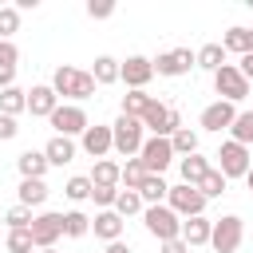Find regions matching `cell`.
I'll list each match as a JSON object with an SVG mask.
<instances>
[{
    "mask_svg": "<svg viewBox=\"0 0 253 253\" xmlns=\"http://www.w3.org/2000/svg\"><path fill=\"white\" fill-rule=\"evenodd\" d=\"M51 87H55V95H63V99H91L95 95V75L91 71H79V67H55V75H51Z\"/></svg>",
    "mask_w": 253,
    "mask_h": 253,
    "instance_id": "obj_1",
    "label": "cell"
},
{
    "mask_svg": "<svg viewBox=\"0 0 253 253\" xmlns=\"http://www.w3.org/2000/svg\"><path fill=\"white\" fill-rule=\"evenodd\" d=\"M142 119H130V115H119L115 119V126H111V134H115V150L123 154V158H134V154H142Z\"/></svg>",
    "mask_w": 253,
    "mask_h": 253,
    "instance_id": "obj_2",
    "label": "cell"
},
{
    "mask_svg": "<svg viewBox=\"0 0 253 253\" xmlns=\"http://www.w3.org/2000/svg\"><path fill=\"white\" fill-rule=\"evenodd\" d=\"M142 221H146V233L158 237V241L182 237V217H178L170 206H146V210H142Z\"/></svg>",
    "mask_w": 253,
    "mask_h": 253,
    "instance_id": "obj_3",
    "label": "cell"
},
{
    "mask_svg": "<svg viewBox=\"0 0 253 253\" xmlns=\"http://www.w3.org/2000/svg\"><path fill=\"white\" fill-rule=\"evenodd\" d=\"M213 158H217V170H221L225 178H245L249 166H253V162H249V146H241V142H233V138L221 142Z\"/></svg>",
    "mask_w": 253,
    "mask_h": 253,
    "instance_id": "obj_4",
    "label": "cell"
},
{
    "mask_svg": "<svg viewBox=\"0 0 253 253\" xmlns=\"http://www.w3.org/2000/svg\"><path fill=\"white\" fill-rule=\"evenodd\" d=\"M241 237H245V221H241L237 213H225V217L213 221V237H210V245H213L217 253H237Z\"/></svg>",
    "mask_w": 253,
    "mask_h": 253,
    "instance_id": "obj_5",
    "label": "cell"
},
{
    "mask_svg": "<svg viewBox=\"0 0 253 253\" xmlns=\"http://www.w3.org/2000/svg\"><path fill=\"white\" fill-rule=\"evenodd\" d=\"M142 126L146 130H154V138H170L178 126H182V115L174 111V107H166V103H150L146 107V115H142Z\"/></svg>",
    "mask_w": 253,
    "mask_h": 253,
    "instance_id": "obj_6",
    "label": "cell"
},
{
    "mask_svg": "<svg viewBox=\"0 0 253 253\" xmlns=\"http://www.w3.org/2000/svg\"><path fill=\"white\" fill-rule=\"evenodd\" d=\"M166 206L178 213V217H202V210H206V198H202V190L198 186H170V194H166Z\"/></svg>",
    "mask_w": 253,
    "mask_h": 253,
    "instance_id": "obj_7",
    "label": "cell"
},
{
    "mask_svg": "<svg viewBox=\"0 0 253 253\" xmlns=\"http://www.w3.org/2000/svg\"><path fill=\"white\" fill-rule=\"evenodd\" d=\"M150 63H154L158 75L178 79V75H190V67H198V51H190V47H174V51H162L158 59H150Z\"/></svg>",
    "mask_w": 253,
    "mask_h": 253,
    "instance_id": "obj_8",
    "label": "cell"
},
{
    "mask_svg": "<svg viewBox=\"0 0 253 253\" xmlns=\"http://www.w3.org/2000/svg\"><path fill=\"white\" fill-rule=\"evenodd\" d=\"M213 91H217L225 103H241V99L249 95V79H245L233 63H225L221 71H213Z\"/></svg>",
    "mask_w": 253,
    "mask_h": 253,
    "instance_id": "obj_9",
    "label": "cell"
},
{
    "mask_svg": "<svg viewBox=\"0 0 253 253\" xmlns=\"http://www.w3.org/2000/svg\"><path fill=\"white\" fill-rule=\"evenodd\" d=\"M51 126H55V134L71 138V134H83L91 123H87V111H83L79 103H59L55 115H51Z\"/></svg>",
    "mask_w": 253,
    "mask_h": 253,
    "instance_id": "obj_10",
    "label": "cell"
},
{
    "mask_svg": "<svg viewBox=\"0 0 253 253\" xmlns=\"http://www.w3.org/2000/svg\"><path fill=\"white\" fill-rule=\"evenodd\" d=\"M59 237H63V213H55V210L36 213V221H32V241H36V249H55Z\"/></svg>",
    "mask_w": 253,
    "mask_h": 253,
    "instance_id": "obj_11",
    "label": "cell"
},
{
    "mask_svg": "<svg viewBox=\"0 0 253 253\" xmlns=\"http://www.w3.org/2000/svg\"><path fill=\"white\" fill-rule=\"evenodd\" d=\"M138 162L146 166V174H162V170L174 162V146H170V138H146Z\"/></svg>",
    "mask_w": 253,
    "mask_h": 253,
    "instance_id": "obj_12",
    "label": "cell"
},
{
    "mask_svg": "<svg viewBox=\"0 0 253 253\" xmlns=\"http://www.w3.org/2000/svg\"><path fill=\"white\" fill-rule=\"evenodd\" d=\"M150 79H154V63H150L146 55H126V63H123V83H126L130 91H146Z\"/></svg>",
    "mask_w": 253,
    "mask_h": 253,
    "instance_id": "obj_13",
    "label": "cell"
},
{
    "mask_svg": "<svg viewBox=\"0 0 253 253\" xmlns=\"http://www.w3.org/2000/svg\"><path fill=\"white\" fill-rule=\"evenodd\" d=\"M233 119H237L233 103L217 99V103H210V107L202 111V130H213V134H221V130H229V126H233Z\"/></svg>",
    "mask_w": 253,
    "mask_h": 253,
    "instance_id": "obj_14",
    "label": "cell"
},
{
    "mask_svg": "<svg viewBox=\"0 0 253 253\" xmlns=\"http://www.w3.org/2000/svg\"><path fill=\"white\" fill-rule=\"evenodd\" d=\"M55 107H59V95H55V87H51V83H40V87H32V91H28V111H32L36 119H51V115H55Z\"/></svg>",
    "mask_w": 253,
    "mask_h": 253,
    "instance_id": "obj_15",
    "label": "cell"
},
{
    "mask_svg": "<svg viewBox=\"0 0 253 253\" xmlns=\"http://www.w3.org/2000/svg\"><path fill=\"white\" fill-rule=\"evenodd\" d=\"M83 150L99 162V158H107V150H115V134H111V126H87L83 130Z\"/></svg>",
    "mask_w": 253,
    "mask_h": 253,
    "instance_id": "obj_16",
    "label": "cell"
},
{
    "mask_svg": "<svg viewBox=\"0 0 253 253\" xmlns=\"http://www.w3.org/2000/svg\"><path fill=\"white\" fill-rule=\"evenodd\" d=\"M91 229H95V237H103V241L111 245V241H119V237H123V217H119L115 210H99V213H95V221H91Z\"/></svg>",
    "mask_w": 253,
    "mask_h": 253,
    "instance_id": "obj_17",
    "label": "cell"
},
{
    "mask_svg": "<svg viewBox=\"0 0 253 253\" xmlns=\"http://www.w3.org/2000/svg\"><path fill=\"white\" fill-rule=\"evenodd\" d=\"M213 237V221L210 217H186L182 221V241L186 245H210Z\"/></svg>",
    "mask_w": 253,
    "mask_h": 253,
    "instance_id": "obj_18",
    "label": "cell"
},
{
    "mask_svg": "<svg viewBox=\"0 0 253 253\" xmlns=\"http://www.w3.org/2000/svg\"><path fill=\"white\" fill-rule=\"evenodd\" d=\"M43 154H47V166H67V162L75 158V142L63 138V134H55V138H47Z\"/></svg>",
    "mask_w": 253,
    "mask_h": 253,
    "instance_id": "obj_19",
    "label": "cell"
},
{
    "mask_svg": "<svg viewBox=\"0 0 253 253\" xmlns=\"http://www.w3.org/2000/svg\"><path fill=\"white\" fill-rule=\"evenodd\" d=\"M87 178H91V186H123V166L111 162V158H99Z\"/></svg>",
    "mask_w": 253,
    "mask_h": 253,
    "instance_id": "obj_20",
    "label": "cell"
},
{
    "mask_svg": "<svg viewBox=\"0 0 253 253\" xmlns=\"http://www.w3.org/2000/svg\"><path fill=\"white\" fill-rule=\"evenodd\" d=\"M91 75H95V83H99V87H111V83H119V79H123V63H119V59H111V55H99V59H95V67H91Z\"/></svg>",
    "mask_w": 253,
    "mask_h": 253,
    "instance_id": "obj_21",
    "label": "cell"
},
{
    "mask_svg": "<svg viewBox=\"0 0 253 253\" xmlns=\"http://www.w3.org/2000/svg\"><path fill=\"white\" fill-rule=\"evenodd\" d=\"M221 47L225 51H237V55H253V28H229L225 32V40H221Z\"/></svg>",
    "mask_w": 253,
    "mask_h": 253,
    "instance_id": "obj_22",
    "label": "cell"
},
{
    "mask_svg": "<svg viewBox=\"0 0 253 253\" xmlns=\"http://www.w3.org/2000/svg\"><path fill=\"white\" fill-rule=\"evenodd\" d=\"M16 166H20L24 178H43V174H47V154H43V150H24V154L16 158Z\"/></svg>",
    "mask_w": 253,
    "mask_h": 253,
    "instance_id": "obj_23",
    "label": "cell"
},
{
    "mask_svg": "<svg viewBox=\"0 0 253 253\" xmlns=\"http://www.w3.org/2000/svg\"><path fill=\"white\" fill-rule=\"evenodd\" d=\"M178 170H182V182H186V186H198L213 166H210L202 154H190V158H182V162H178Z\"/></svg>",
    "mask_w": 253,
    "mask_h": 253,
    "instance_id": "obj_24",
    "label": "cell"
},
{
    "mask_svg": "<svg viewBox=\"0 0 253 253\" xmlns=\"http://www.w3.org/2000/svg\"><path fill=\"white\" fill-rule=\"evenodd\" d=\"M47 202V186H43V178H24L20 182V206H43Z\"/></svg>",
    "mask_w": 253,
    "mask_h": 253,
    "instance_id": "obj_25",
    "label": "cell"
},
{
    "mask_svg": "<svg viewBox=\"0 0 253 253\" xmlns=\"http://www.w3.org/2000/svg\"><path fill=\"white\" fill-rule=\"evenodd\" d=\"M20 111H28V91H20V87H8V91H0V115L16 119Z\"/></svg>",
    "mask_w": 253,
    "mask_h": 253,
    "instance_id": "obj_26",
    "label": "cell"
},
{
    "mask_svg": "<svg viewBox=\"0 0 253 253\" xmlns=\"http://www.w3.org/2000/svg\"><path fill=\"white\" fill-rule=\"evenodd\" d=\"M138 194H142V202H146V206H162V198L170 194V186L162 182V174H146V182H142V190H138Z\"/></svg>",
    "mask_w": 253,
    "mask_h": 253,
    "instance_id": "obj_27",
    "label": "cell"
},
{
    "mask_svg": "<svg viewBox=\"0 0 253 253\" xmlns=\"http://www.w3.org/2000/svg\"><path fill=\"white\" fill-rule=\"evenodd\" d=\"M198 67H206V71H221V67H225V47H221V43H206V47H198Z\"/></svg>",
    "mask_w": 253,
    "mask_h": 253,
    "instance_id": "obj_28",
    "label": "cell"
},
{
    "mask_svg": "<svg viewBox=\"0 0 253 253\" xmlns=\"http://www.w3.org/2000/svg\"><path fill=\"white\" fill-rule=\"evenodd\" d=\"M170 146H174V154L190 158V154H198V134H194L190 126H178V130L170 134Z\"/></svg>",
    "mask_w": 253,
    "mask_h": 253,
    "instance_id": "obj_29",
    "label": "cell"
},
{
    "mask_svg": "<svg viewBox=\"0 0 253 253\" xmlns=\"http://www.w3.org/2000/svg\"><path fill=\"white\" fill-rule=\"evenodd\" d=\"M225 186H229V178H225L217 166H213V170L198 182V190H202V198H206V202H210V198H221V194H225Z\"/></svg>",
    "mask_w": 253,
    "mask_h": 253,
    "instance_id": "obj_30",
    "label": "cell"
},
{
    "mask_svg": "<svg viewBox=\"0 0 253 253\" xmlns=\"http://www.w3.org/2000/svg\"><path fill=\"white\" fill-rule=\"evenodd\" d=\"M150 103H154V99H150L146 91H126V95H123V115H130V119H142Z\"/></svg>",
    "mask_w": 253,
    "mask_h": 253,
    "instance_id": "obj_31",
    "label": "cell"
},
{
    "mask_svg": "<svg viewBox=\"0 0 253 253\" xmlns=\"http://www.w3.org/2000/svg\"><path fill=\"white\" fill-rule=\"evenodd\" d=\"M142 182H146V166L138 158H126L123 162V190H142Z\"/></svg>",
    "mask_w": 253,
    "mask_h": 253,
    "instance_id": "obj_32",
    "label": "cell"
},
{
    "mask_svg": "<svg viewBox=\"0 0 253 253\" xmlns=\"http://www.w3.org/2000/svg\"><path fill=\"white\" fill-rule=\"evenodd\" d=\"M146 202H142V194L138 190H119V198H115V213L119 217H130V213H138Z\"/></svg>",
    "mask_w": 253,
    "mask_h": 253,
    "instance_id": "obj_33",
    "label": "cell"
},
{
    "mask_svg": "<svg viewBox=\"0 0 253 253\" xmlns=\"http://www.w3.org/2000/svg\"><path fill=\"white\" fill-rule=\"evenodd\" d=\"M63 233H67V237H83V233H91V217H87L83 210H67V213H63Z\"/></svg>",
    "mask_w": 253,
    "mask_h": 253,
    "instance_id": "obj_34",
    "label": "cell"
},
{
    "mask_svg": "<svg viewBox=\"0 0 253 253\" xmlns=\"http://www.w3.org/2000/svg\"><path fill=\"white\" fill-rule=\"evenodd\" d=\"M229 134H233V142L249 146V142H253V111H237V119H233V126H229Z\"/></svg>",
    "mask_w": 253,
    "mask_h": 253,
    "instance_id": "obj_35",
    "label": "cell"
},
{
    "mask_svg": "<svg viewBox=\"0 0 253 253\" xmlns=\"http://www.w3.org/2000/svg\"><path fill=\"white\" fill-rule=\"evenodd\" d=\"M8 253H32L36 241H32V229H8V241H4Z\"/></svg>",
    "mask_w": 253,
    "mask_h": 253,
    "instance_id": "obj_36",
    "label": "cell"
},
{
    "mask_svg": "<svg viewBox=\"0 0 253 253\" xmlns=\"http://www.w3.org/2000/svg\"><path fill=\"white\" fill-rule=\"evenodd\" d=\"M63 194H67L71 202H87V198H91V178H87V174H75V178H67Z\"/></svg>",
    "mask_w": 253,
    "mask_h": 253,
    "instance_id": "obj_37",
    "label": "cell"
},
{
    "mask_svg": "<svg viewBox=\"0 0 253 253\" xmlns=\"http://www.w3.org/2000/svg\"><path fill=\"white\" fill-rule=\"evenodd\" d=\"M4 221H8V229H32V221H36V217H32V210H28V206H20V202H16V206L4 213Z\"/></svg>",
    "mask_w": 253,
    "mask_h": 253,
    "instance_id": "obj_38",
    "label": "cell"
},
{
    "mask_svg": "<svg viewBox=\"0 0 253 253\" xmlns=\"http://www.w3.org/2000/svg\"><path fill=\"white\" fill-rule=\"evenodd\" d=\"M12 32H20V8H4L0 12V40H12Z\"/></svg>",
    "mask_w": 253,
    "mask_h": 253,
    "instance_id": "obj_39",
    "label": "cell"
},
{
    "mask_svg": "<svg viewBox=\"0 0 253 253\" xmlns=\"http://www.w3.org/2000/svg\"><path fill=\"white\" fill-rule=\"evenodd\" d=\"M115 198H119V186H91V202H95V206L115 210Z\"/></svg>",
    "mask_w": 253,
    "mask_h": 253,
    "instance_id": "obj_40",
    "label": "cell"
},
{
    "mask_svg": "<svg viewBox=\"0 0 253 253\" xmlns=\"http://www.w3.org/2000/svg\"><path fill=\"white\" fill-rule=\"evenodd\" d=\"M87 16L91 20H107V16H115V4L111 0H87Z\"/></svg>",
    "mask_w": 253,
    "mask_h": 253,
    "instance_id": "obj_41",
    "label": "cell"
},
{
    "mask_svg": "<svg viewBox=\"0 0 253 253\" xmlns=\"http://www.w3.org/2000/svg\"><path fill=\"white\" fill-rule=\"evenodd\" d=\"M16 59H20L16 43L12 40H0V67H16Z\"/></svg>",
    "mask_w": 253,
    "mask_h": 253,
    "instance_id": "obj_42",
    "label": "cell"
},
{
    "mask_svg": "<svg viewBox=\"0 0 253 253\" xmlns=\"http://www.w3.org/2000/svg\"><path fill=\"white\" fill-rule=\"evenodd\" d=\"M20 134V126H16V119H8V115H0V142H8V138H16Z\"/></svg>",
    "mask_w": 253,
    "mask_h": 253,
    "instance_id": "obj_43",
    "label": "cell"
},
{
    "mask_svg": "<svg viewBox=\"0 0 253 253\" xmlns=\"http://www.w3.org/2000/svg\"><path fill=\"white\" fill-rule=\"evenodd\" d=\"M158 253H190V245L182 241V237H174V241H162V249Z\"/></svg>",
    "mask_w": 253,
    "mask_h": 253,
    "instance_id": "obj_44",
    "label": "cell"
},
{
    "mask_svg": "<svg viewBox=\"0 0 253 253\" xmlns=\"http://www.w3.org/2000/svg\"><path fill=\"white\" fill-rule=\"evenodd\" d=\"M16 87V67H0V91Z\"/></svg>",
    "mask_w": 253,
    "mask_h": 253,
    "instance_id": "obj_45",
    "label": "cell"
},
{
    "mask_svg": "<svg viewBox=\"0 0 253 253\" xmlns=\"http://www.w3.org/2000/svg\"><path fill=\"white\" fill-rule=\"evenodd\" d=\"M237 71H241V75H245V79L253 83V55H241V63H237Z\"/></svg>",
    "mask_w": 253,
    "mask_h": 253,
    "instance_id": "obj_46",
    "label": "cell"
},
{
    "mask_svg": "<svg viewBox=\"0 0 253 253\" xmlns=\"http://www.w3.org/2000/svg\"><path fill=\"white\" fill-rule=\"evenodd\" d=\"M107 253H130V249H126L123 241H111V245H107Z\"/></svg>",
    "mask_w": 253,
    "mask_h": 253,
    "instance_id": "obj_47",
    "label": "cell"
},
{
    "mask_svg": "<svg viewBox=\"0 0 253 253\" xmlns=\"http://www.w3.org/2000/svg\"><path fill=\"white\" fill-rule=\"evenodd\" d=\"M245 186H249V194H253V166H249V174H245Z\"/></svg>",
    "mask_w": 253,
    "mask_h": 253,
    "instance_id": "obj_48",
    "label": "cell"
},
{
    "mask_svg": "<svg viewBox=\"0 0 253 253\" xmlns=\"http://www.w3.org/2000/svg\"><path fill=\"white\" fill-rule=\"evenodd\" d=\"M4 8H8V4H4V0H0V12H4Z\"/></svg>",
    "mask_w": 253,
    "mask_h": 253,
    "instance_id": "obj_49",
    "label": "cell"
},
{
    "mask_svg": "<svg viewBox=\"0 0 253 253\" xmlns=\"http://www.w3.org/2000/svg\"><path fill=\"white\" fill-rule=\"evenodd\" d=\"M40 253H55V249H40Z\"/></svg>",
    "mask_w": 253,
    "mask_h": 253,
    "instance_id": "obj_50",
    "label": "cell"
}]
</instances>
